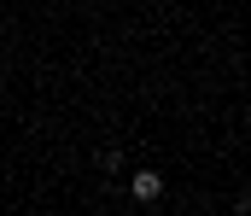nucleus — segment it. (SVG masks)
<instances>
[{"instance_id":"nucleus-1","label":"nucleus","mask_w":251,"mask_h":216,"mask_svg":"<svg viewBox=\"0 0 251 216\" xmlns=\"http://www.w3.org/2000/svg\"><path fill=\"white\" fill-rule=\"evenodd\" d=\"M128 193H134L140 205H158V199H164V175H158V169H134V175H128Z\"/></svg>"},{"instance_id":"nucleus-2","label":"nucleus","mask_w":251,"mask_h":216,"mask_svg":"<svg viewBox=\"0 0 251 216\" xmlns=\"http://www.w3.org/2000/svg\"><path fill=\"white\" fill-rule=\"evenodd\" d=\"M100 169H105V175H117V169H123V152H117V146H111V152H100Z\"/></svg>"}]
</instances>
